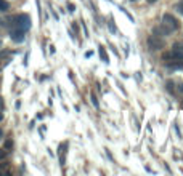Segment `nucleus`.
<instances>
[{
	"label": "nucleus",
	"mask_w": 183,
	"mask_h": 176,
	"mask_svg": "<svg viewBox=\"0 0 183 176\" xmlns=\"http://www.w3.org/2000/svg\"><path fill=\"white\" fill-rule=\"evenodd\" d=\"M13 24H15V27H20V29H29L31 27V18L27 15H18L13 18Z\"/></svg>",
	"instance_id": "obj_1"
},
{
	"label": "nucleus",
	"mask_w": 183,
	"mask_h": 176,
	"mask_svg": "<svg viewBox=\"0 0 183 176\" xmlns=\"http://www.w3.org/2000/svg\"><path fill=\"white\" fill-rule=\"evenodd\" d=\"M146 45L151 51H157V50L164 48V42L159 40V37H156V35H149L146 39Z\"/></svg>",
	"instance_id": "obj_2"
},
{
	"label": "nucleus",
	"mask_w": 183,
	"mask_h": 176,
	"mask_svg": "<svg viewBox=\"0 0 183 176\" xmlns=\"http://www.w3.org/2000/svg\"><path fill=\"white\" fill-rule=\"evenodd\" d=\"M162 59H172V61H183V50L180 48H173L170 51L164 53Z\"/></svg>",
	"instance_id": "obj_3"
},
{
	"label": "nucleus",
	"mask_w": 183,
	"mask_h": 176,
	"mask_svg": "<svg viewBox=\"0 0 183 176\" xmlns=\"http://www.w3.org/2000/svg\"><path fill=\"white\" fill-rule=\"evenodd\" d=\"M162 22H164V24H166L170 31H177L178 26H180V24H178V21H177V18L172 16L170 13H166V15L162 16Z\"/></svg>",
	"instance_id": "obj_4"
},
{
	"label": "nucleus",
	"mask_w": 183,
	"mask_h": 176,
	"mask_svg": "<svg viewBox=\"0 0 183 176\" xmlns=\"http://www.w3.org/2000/svg\"><path fill=\"white\" fill-rule=\"evenodd\" d=\"M153 32H154V35H161V37H169V35L172 34V31L169 29V27H167L166 24H164V22H162V24H159V26L154 27Z\"/></svg>",
	"instance_id": "obj_5"
},
{
	"label": "nucleus",
	"mask_w": 183,
	"mask_h": 176,
	"mask_svg": "<svg viewBox=\"0 0 183 176\" xmlns=\"http://www.w3.org/2000/svg\"><path fill=\"white\" fill-rule=\"evenodd\" d=\"M10 35H11V40L18 42V43L23 42V40H24V37H26L24 35V29H20V27H15V29L10 32Z\"/></svg>",
	"instance_id": "obj_6"
},
{
	"label": "nucleus",
	"mask_w": 183,
	"mask_h": 176,
	"mask_svg": "<svg viewBox=\"0 0 183 176\" xmlns=\"http://www.w3.org/2000/svg\"><path fill=\"white\" fill-rule=\"evenodd\" d=\"M173 85H175V83H173L172 80H167V83H166V87H167V90H169V91H170V93H175V87H173Z\"/></svg>",
	"instance_id": "obj_7"
},
{
	"label": "nucleus",
	"mask_w": 183,
	"mask_h": 176,
	"mask_svg": "<svg viewBox=\"0 0 183 176\" xmlns=\"http://www.w3.org/2000/svg\"><path fill=\"white\" fill-rule=\"evenodd\" d=\"M8 8H10L8 2H5V0H0V11H7Z\"/></svg>",
	"instance_id": "obj_8"
},
{
	"label": "nucleus",
	"mask_w": 183,
	"mask_h": 176,
	"mask_svg": "<svg viewBox=\"0 0 183 176\" xmlns=\"http://www.w3.org/2000/svg\"><path fill=\"white\" fill-rule=\"evenodd\" d=\"M175 10L180 13V15H183V0H180V2H178L177 5H175Z\"/></svg>",
	"instance_id": "obj_9"
},
{
	"label": "nucleus",
	"mask_w": 183,
	"mask_h": 176,
	"mask_svg": "<svg viewBox=\"0 0 183 176\" xmlns=\"http://www.w3.org/2000/svg\"><path fill=\"white\" fill-rule=\"evenodd\" d=\"M100 56H101V59L105 63H108V56H106V51H105V48H103V47H100Z\"/></svg>",
	"instance_id": "obj_10"
},
{
	"label": "nucleus",
	"mask_w": 183,
	"mask_h": 176,
	"mask_svg": "<svg viewBox=\"0 0 183 176\" xmlns=\"http://www.w3.org/2000/svg\"><path fill=\"white\" fill-rule=\"evenodd\" d=\"M92 104L95 106V107H98V106H100V104H98V99H96V96H95V93H92Z\"/></svg>",
	"instance_id": "obj_11"
},
{
	"label": "nucleus",
	"mask_w": 183,
	"mask_h": 176,
	"mask_svg": "<svg viewBox=\"0 0 183 176\" xmlns=\"http://www.w3.org/2000/svg\"><path fill=\"white\" fill-rule=\"evenodd\" d=\"M109 27H111V31H112V32H116V26H114V22H112V21L109 22Z\"/></svg>",
	"instance_id": "obj_12"
},
{
	"label": "nucleus",
	"mask_w": 183,
	"mask_h": 176,
	"mask_svg": "<svg viewBox=\"0 0 183 176\" xmlns=\"http://www.w3.org/2000/svg\"><path fill=\"white\" fill-rule=\"evenodd\" d=\"M178 91H180V93H183V83H178Z\"/></svg>",
	"instance_id": "obj_13"
},
{
	"label": "nucleus",
	"mask_w": 183,
	"mask_h": 176,
	"mask_svg": "<svg viewBox=\"0 0 183 176\" xmlns=\"http://www.w3.org/2000/svg\"><path fill=\"white\" fill-rule=\"evenodd\" d=\"M175 48H180V50H183V43H175Z\"/></svg>",
	"instance_id": "obj_14"
},
{
	"label": "nucleus",
	"mask_w": 183,
	"mask_h": 176,
	"mask_svg": "<svg viewBox=\"0 0 183 176\" xmlns=\"http://www.w3.org/2000/svg\"><path fill=\"white\" fill-rule=\"evenodd\" d=\"M68 8H69V11H74V5H72V3H69Z\"/></svg>",
	"instance_id": "obj_15"
},
{
	"label": "nucleus",
	"mask_w": 183,
	"mask_h": 176,
	"mask_svg": "<svg viewBox=\"0 0 183 176\" xmlns=\"http://www.w3.org/2000/svg\"><path fill=\"white\" fill-rule=\"evenodd\" d=\"M2 119H3V115H2V114H0V120H2Z\"/></svg>",
	"instance_id": "obj_16"
},
{
	"label": "nucleus",
	"mask_w": 183,
	"mask_h": 176,
	"mask_svg": "<svg viewBox=\"0 0 183 176\" xmlns=\"http://www.w3.org/2000/svg\"><path fill=\"white\" fill-rule=\"evenodd\" d=\"M0 136H2V130H0Z\"/></svg>",
	"instance_id": "obj_17"
},
{
	"label": "nucleus",
	"mask_w": 183,
	"mask_h": 176,
	"mask_svg": "<svg viewBox=\"0 0 183 176\" xmlns=\"http://www.w3.org/2000/svg\"><path fill=\"white\" fill-rule=\"evenodd\" d=\"M0 104H2V101H0Z\"/></svg>",
	"instance_id": "obj_18"
}]
</instances>
